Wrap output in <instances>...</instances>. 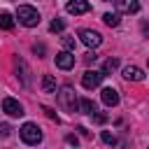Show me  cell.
Instances as JSON below:
<instances>
[{
    "mask_svg": "<svg viewBox=\"0 0 149 149\" xmlns=\"http://www.w3.org/2000/svg\"><path fill=\"white\" fill-rule=\"evenodd\" d=\"M116 7H119L121 12H128V14L140 12V2H135V0H119V2H116Z\"/></svg>",
    "mask_w": 149,
    "mask_h": 149,
    "instance_id": "11",
    "label": "cell"
},
{
    "mask_svg": "<svg viewBox=\"0 0 149 149\" xmlns=\"http://www.w3.org/2000/svg\"><path fill=\"white\" fill-rule=\"evenodd\" d=\"M33 49H35V54H44V47H42V44H35Z\"/></svg>",
    "mask_w": 149,
    "mask_h": 149,
    "instance_id": "22",
    "label": "cell"
},
{
    "mask_svg": "<svg viewBox=\"0 0 149 149\" xmlns=\"http://www.w3.org/2000/svg\"><path fill=\"white\" fill-rule=\"evenodd\" d=\"M95 58H98V56H95V54H93V51H88V54H86V63H93V61H95Z\"/></svg>",
    "mask_w": 149,
    "mask_h": 149,
    "instance_id": "21",
    "label": "cell"
},
{
    "mask_svg": "<svg viewBox=\"0 0 149 149\" xmlns=\"http://www.w3.org/2000/svg\"><path fill=\"white\" fill-rule=\"evenodd\" d=\"M79 112L81 114H95V105H93V100H88V98H81L79 100Z\"/></svg>",
    "mask_w": 149,
    "mask_h": 149,
    "instance_id": "13",
    "label": "cell"
},
{
    "mask_svg": "<svg viewBox=\"0 0 149 149\" xmlns=\"http://www.w3.org/2000/svg\"><path fill=\"white\" fill-rule=\"evenodd\" d=\"M44 112H47V116H49V119H54V121H58V116H56V112H54V109H49V107H44Z\"/></svg>",
    "mask_w": 149,
    "mask_h": 149,
    "instance_id": "20",
    "label": "cell"
},
{
    "mask_svg": "<svg viewBox=\"0 0 149 149\" xmlns=\"http://www.w3.org/2000/svg\"><path fill=\"white\" fill-rule=\"evenodd\" d=\"M102 142H107V144H114L116 140H114V135H112V133H107V130H102Z\"/></svg>",
    "mask_w": 149,
    "mask_h": 149,
    "instance_id": "19",
    "label": "cell"
},
{
    "mask_svg": "<svg viewBox=\"0 0 149 149\" xmlns=\"http://www.w3.org/2000/svg\"><path fill=\"white\" fill-rule=\"evenodd\" d=\"M63 28H65V23H63L61 19H54V21L49 23V30H51V33H61Z\"/></svg>",
    "mask_w": 149,
    "mask_h": 149,
    "instance_id": "16",
    "label": "cell"
},
{
    "mask_svg": "<svg viewBox=\"0 0 149 149\" xmlns=\"http://www.w3.org/2000/svg\"><path fill=\"white\" fill-rule=\"evenodd\" d=\"M0 28H5V30H12V28H14V19H12V14H7V12L0 14Z\"/></svg>",
    "mask_w": 149,
    "mask_h": 149,
    "instance_id": "14",
    "label": "cell"
},
{
    "mask_svg": "<svg viewBox=\"0 0 149 149\" xmlns=\"http://www.w3.org/2000/svg\"><path fill=\"white\" fill-rule=\"evenodd\" d=\"M2 112L9 114V116H23V114H26V112H23V105H21L19 100H14V98H5V100H2Z\"/></svg>",
    "mask_w": 149,
    "mask_h": 149,
    "instance_id": "6",
    "label": "cell"
},
{
    "mask_svg": "<svg viewBox=\"0 0 149 149\" xmlns=\"http://www.w3.org/2000/svg\"><path fill=\"white\" fill-rule=\"evenodd\" d=\"M102 21H105L109 28H116V26H119V14H112V12H107V14H102Z\"/></svg>",
    "mask_w": 149,
    "mask_h": 149,
    "instance_id": "15",
    "label": "cell"
},
{
    "mask_svg": "<svg viewBox=\"0 0 149 149\" xmlns=\"http://www.w3.org/2000/svg\"><path fill=\"white\" fill-rule=\"evenodd\" d=\"M58 105H61L63 109H68V112H79V100H77L74 91H72V86H63V88H61V93H58Z\"/></svg>",
    "mask_w": 149,
    "mask_h": 149,
    "instance_id": "2",
    "label": "cell"
},
{
    "mask_svg": "<svg viewBox=\"0 0 149 149\" xmlns=\"http://www.w3.org/2000/svg\"><path fill=\"white\" fill-rule=\"evenodd\" d=\"M79 40H81L86 47L95 49V47H100V42H102V35H100L98 30H91V28H81V30H79Z\"/></svg>",
    "mask_w": 149,
    "mask_h": 149,
    "instance_id": "4",
    "label": "cell"
},
{
    "mask_svg": "<svg viewBox=\"0 0 149 149\" xmlns=\"http://www.w3.org/2000/svg\"><path fill=\"white\" fill-rule=\"evenodd\" d=\"M68 142H70V144H74V147H77V137H74V135H68Z\"/></svg>",
    "mask_w": 149,
    "mask_h": 149,
    "instance_id": "24",
    "label": "cell"
},
{
    "mask_svg": "<svg viewBox=\"0 0 149 149\" xmlns=\"http://www.w3.org/2000/svg\"><path fill=\"white\" fill-rule=\"evenodd\" d=\"M63 47H65V51L72 54V49H74V40H72V37H63Z\"/></svg>",
    "mask_w": 149,
    "mask_h": 149,
    "instance_id": "17",
    "label": "cell"
},
{
    "mask_svg": "<svg viewBox=\"0 0 149 149\" xmlns=\"http://www.w3.org/2000/svg\"><path fill=\"white\" fill-rule=\"evenodd\" d=\"M21 140L26 144H40L42 142V130L37 128V123H23L21 126Z\"/></svg>",
    "mask_w": 149,
    "mask_h": 149,
    "instance_id": "3",
    "label": "cell"
},
{
    "mask_svg": "<svg viewBox=\"0 0 149 149\" xmlns=\"http://www.w3.org/2000/svg\"><path fill=\"white\" fill-rule=\"evenodd\" d=\"M116 65H119V61H116V58H107V61H105V70H107V72H109V70H114Z\"/></svg>",
    "mask_w": 149,
    "mask_h": 149,
    "instance_id": "18",
    "label": "cell"
},
{
    "mask_svg": "<svg viewBox=\"0 0 149 149\" xmlns=\"http://www.w3.org/2000/svg\"><path fill=\"white\" fill-rule=\"evenodd\" d=\"M16 19H19V23H23L26 28H33V26L40 23V12H37L35 7H30V5H21V7L16 9Z\"/></svg>",
    "mask_w": 149,
    "mask_h": 149,
    "instance_id": "1",
    "label": "cell"
},
{
    "mask_svg": "<svg viewBox=\"0 0 149 149\" xmlns=\"http://www.w3.org/2000/svg\"><path fill=\"white\" fill-rule=\"evenodd\" d=\"M0 130H2V135H9V130H12V128H9L7 123H2V128H0Z\"/></svg>",
    "mask_w": 149,
    "mask_h": 149,
    "instance_id": "23",
    "label": "cell"
},
{
    "mask_svg": "<svg viewBox=\"0 0 149 149\" xmlns=\"http://www.w3.org/2000/svg\"><path fill=\"white\" fill-rule=\"evenodd\" d=\"M42 91L44 93H56V79L51 74H44L42 77Z\"/></svg>",
    "mask_w": 149,
    "mask_h": 149,
    "instance_id": "12",
    "label": "cell"
},
{
    "mask_svg": "<svg viewBox=\"0 0 149 149\" xmlns=\"http://www.w3.org/2000/svg\"><path fill=\"white\" fill-rule=\"evenodd\" d=\"M123 77H126L128 81H142V79H144V72H142L137 65H126V68H123Z\"/></svg>",
    "mask_w": 149,
    "mask_h": 149,
    "instance_id": "9",
    "label": "cell"
},
{
    "mask_svg": "<svg viewBox=\"0 0 149 149\" xmlns=\"http://www.w3.org/2000/svg\"><path fill=\"white\" fill-rule=\"evenodd\" d=\"M102 72H98V70H86L84 74H81V84H84V88H95V86H100V81H102Z\"/></svg>",
    "mask_w": 149,
    "mask_h": 149,
    "instance_id": "5",
    "label": "cell"
},
{
    "mask_svg": "<svg viewBox=\"0 0 149 149\" xmlns=\"http://www.w3.org/2000/svg\"><path fill=\"white\" fill-rule=\"evenodd\" d=\"M56 65H58L61 70H70V68H74V54H70V51H61V54H56Z\"/></svg>",
    "mask_w": 149,
    "mask_h": 149,
    "instance_id": "7",
    "label": "cell"
},
{
    "mask_svg": "<svg viewBox=\"0 0 149 149\" xmlns=\"http://www.w3.org/2000/svg\"><path fill=\"white\" fill-rule=\"evenodd\" d=\"M102 102L107 105V107H114V105H119V93H116V88H102Z\"/></svg>",
    "mask_w": 149,
    "mask_h": 149,
    "instance_id": "10",
    "label": "cell"
},
{
    "mask_svg": "<svg viewBox=\"0 0 149 149\" xmlns=\"http://www.w3.org/2000/svg\"><path fill=\"white\" fill-rule=\"evenodd\" d=\"M65 9H68L70 14H74V16H77V14H86V12L91 9V5H88V2H84V0H74V2H68V5H65Z\"/></svg>",
    "mask_w": 149,
    "mask_h": 149,
    "instance_id": "8",
    "label": "cell"
}]
</instances>
